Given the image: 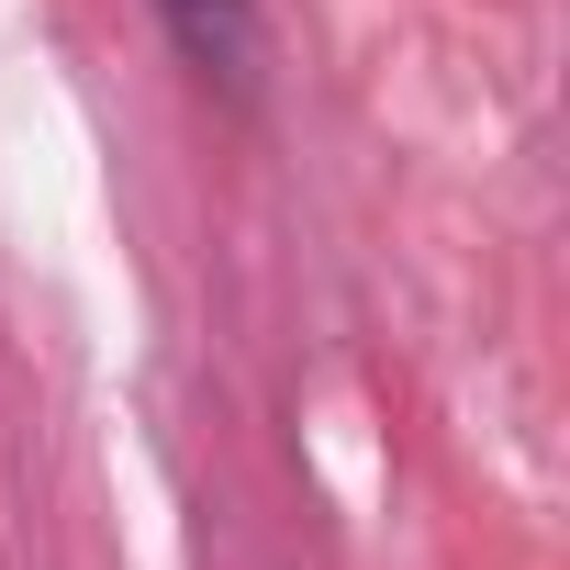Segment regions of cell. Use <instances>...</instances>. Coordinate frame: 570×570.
<instances>
[{"instance_id":"1","label":"cell","mask_w":570,"mask_h":570,"mask_svg":"<svg viewBox=\"0 0 570 570\" xmlns=\"http://www.w3.org/2000/svg\"><path fill=\"white\" fill-rule=\"evenodd\" d=\"M157 23H168V46H179L224 101H257V57H268L257 0H157Z\"/></svg>"}]
</instances>
